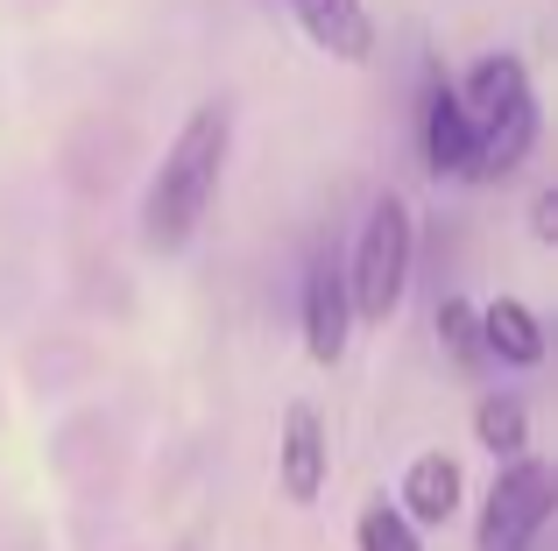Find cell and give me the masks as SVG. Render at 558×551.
<instances>
[{
  "instance_id": "6da1fadb",
  "label": "cell",
  "mask_w": 558,
  "mask_h": 551,
  "mask_svg": "<svg viewBox=\"0 0 558 551\" xmlns=\"http://www.w3.org/2000/svg\"><path fill=\"white\" fill-rule=\"evenodd\" d=\"M227 149H233L227 107H213V99L191 107V121L178 127V142L163 149L149 192H142V241H149L156 255H178L184 241L198 234V220L219 198V177H227Z\"/></svg>"
},
{
  "instance_id": "7a4b0ae2",
  "label": "cell",
  "mask_w": 558,
  "mask_h": 551,
  "mask_svg": "<svg viewBox=\"0 0 558 551\" xmlns=\"http://www.w3.org/2000/svg\"><path fill=\"white\" fill-rule=\"evenodd\" d=\"M403 283H410V206L389 192V198L368 206V226H361V241H354L347 304H354V318H368V326H389V311L403 304Z\"/></svg>"
},
{
  "instance_id": "3957f363",
  "label": "cell",
  "mask_w": 558,
  "mask_h": 551,
  "mask_svg": "<svg viewBox=\"0 0 558 551\" xmlns=\"http://www.w3.org/2000/svg\"><path fill=\"white\" fill-rule=\"evenodd\" d=\"M551 516V467L545 460H509L481 510V551H531Z\"/></svg>"
},
{
  "instance_id": "277c9868",
  "label": "cell",
  "mask_w": 558,
  "mask_h": 551,
  "mask_svg": "<svg viewBox=\"0 0 558 551\" xmlns=\"http://www.w3.org/2000/svg\"><path fill=\"white\" fill-rule=\"evenodd\" d=\"M474 135L481 142H474V170H466V177L502 184L509 170L531 156V142H537V99H531V85H523V93H509L488 121H474Z\"/></svg>"
},
{
  "instance_id": "5b68a950",
  "label": "cell",
  "mask_w": 558,
  "mask_h": 551,
  "mask_svg": "<svg viewBox=\"0 0 558 551\" xmlns=\"http://www.w3.org/2000/svg\"><path fill=\"white\" fill-rule=\"evenodd\" d=\"M347 326H354V304H347V269L332 255H318L304 276V346H312L318 368L347 354Z\"/></svg>"
},
{
  "instance_id": "8992f818",
  "label": "cell",
  "mask_w": 558,
  "mask_h": 551,
  "mask_svg": "<svg viewBox=\"0 0 558 551\" xmlns=\"http://www.w3.org/2000/svg\"><path fill=\"white\" fill-rule=\"evenodd\" d=\"M474 121H466L460 93L452 85H432V99H424V170L432 177H466L474 170Z\"/></svg>"
},
{
  "instance_id": "52a82bcc",
  "label": "cell",
  "mask_w": 558,
  "mask_h": 551,
  "mask_svg": "<svg viewBox=\"0 0 558 551\" xmlns=\"http://www.w3.org/2000/svg\"><path fill=\"white\" fill-rule=\"evenodd\" d=\"M290 14H298V28L318 42V50L332 57H368L375 50V22H368V0H283Z\"/></svg>"
},
{
  "instance_id": "ba28073f",
  "label": "cell",
  "mask_w": 558,
  "mask_h": 551,
  "mask_svg": "<svg viewBox=\"0 0 558 551\" xmlns=\"http://www.w3.org/2000/svg\"><path fill=\"white\" fill-rule=\"evenodd\" d=\"M283 495L290 502H318V488H326V425H318L312 403H290L283 411Z\"/></svg>"
},
{
  "instance_id": "9c48e42d",
  "label": "cell",
  "mask_w": 558,
  "mask_h": 551,
  "mask_svg": "<svg viewBox=\"0 0 558 551\" xmlns=\"http://www.w3.org/2000/svg\"><path fill=\"white\" fill-rule=\"evenodd\" d=\"M452 510H460V460L417 453L403 467V524H446Z\"/></svg>"
},
{
  "instance_id": "30bf717a",
  "label": "cell",
  "mask_w": 558,
  "mask_h": 551,
  "mask_svg": "<svg viewBox=\"0 0 558 551\" xmlns=\"http://www.w3.org/2000/svg\"><path fill=\"white\" fill-rule=\"evenodd\" d=\"M474 326H481V354L509 360V368H537V360H545V332H537L531 304L495 297L488 311H474Z\"/></svg>"
},
{
  "instance_id": "8fae6325",
  "label": "cell",
  "mask_w": 558,
  "mask_h": 551,
  "mask_svg": "<svg viewBox=\"0 0 558 551\" xmlns=\"http://www.w3.org/2000/svg\"><path fill=\"white\" fill-rule=\"evenodd\" d=\"M474 439L488 445L495 460H523V439H531V411H523V396H481Z\"/></svg>"
},
{
  "instance_id": "7c38bea8",
  "label": "cell",
  "mask_w": 558,
  "mask_h": 551,
  "mask_svg": "<svg viewBox=\"0 0 558 551\" xmlns=\"http://www.w3.org/2000/svg\"><path fill=\"white\" fill-rule=\"evenodd\" d=\"M523 85H531V78H523V64H517V57H481V64L466 71V93H460L466 121H488V113L502 107L509 93H523Z\"/></svg>"
},
{
  "instance_id": "4fadbf2b",
  "label": "cell",
  "mask_w": 558,
  "mask_h": 551,
  "mask_svg": "<svg viewBox=\"0 0 558 551\" xmlns=\"http://www.w3.org/2000/svg\"><path fill=\"white\" fill-rule=\"evenodd\" d=\"M354 538H361V551H417V530H410L403 510H389V502H368V510H361Z\"/></svg>"
},
{
  "instance_id": "5bb4252c",
  "label": "cell",
  "mask_w": 558,
  "mask_h": 551,
  "mask_svg": "<svg viewBox=\"0 0 558 551\" xmlns=\"http://www.w3.org/2000/svg\"><path fill=\"white\" fill-rule=\"evenodd\" d=\"M438 340H446V354L460 360V368H481V326H474V304H460V297L438 304Z\"/></svg>"
},
{
  "instance_id": "9a60e30c",
  "label": "cell",
  "mask_w": 558,
  "mask_h": 551,
  "mask_svg": "<svg viewBox=\"0 0 558 551\" xmlns=\"http://www.w3.org/2000/svg\"><path fill=\"white\" fill-rule=\"evenodd\" d=\"M531 220H537V241H551V234H558V198H551V192L537 198V212H531Z\"/></svg>"
},
{
  "instance_id": "2e32d148",
  "label": "cell",
  "mask_w": 558,
  "mask_h": 551,
  "mask_svg": "<svg viewBox=\"0 0 558 551\" xmlns=\"http://www.w3.org/2000/svg\"><path fill=\"white\" fill-rule=\"evenodd\" d=\"M184 551H198V544H184Z\"/></svg>"
}]
</instances>
